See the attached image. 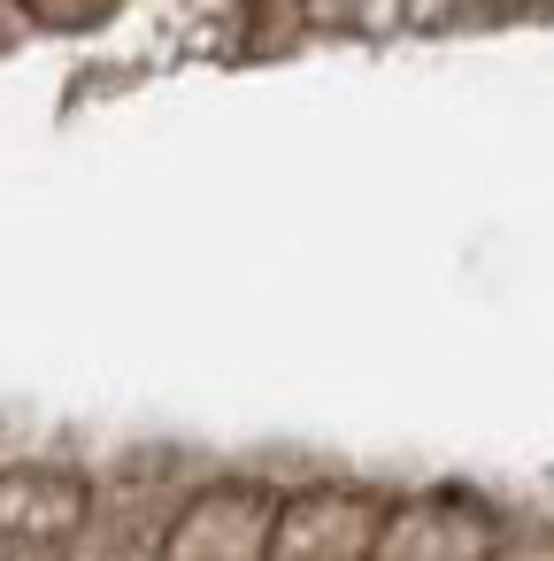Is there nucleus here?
Listing matches in <instances>:
<instances>
[{"label": "nucleus", "instance_id": "20e7f679", "mask_svg": "<svg viewBox=\"0 0 554 561\" xmlns=\"http://www.w3.org/2000/svg\"><path fill=\"white\" fill-rule=\"evenodd\" d=\"M93 484H101L93 469L47 461V454H32V461H0V538H24V546L63 553V546L78 538L86 507H93Z\"/></svg>", "mask_w": 554, "mask_h": 561}, {"label": "nucleus", "instance_id": "f257e3e1", "mask_svg": "<svg viewBox=\"0 0 554 561\" xmlns=\"http://www.w3.org/2000/svg\"><path fill=\"white\" fill-rule=\"evenodd\" d=\"M278 500H285V484H270V477H193L170 515L162 561H270Z\"/></svg>", "mask_w": 554, "mask_h": 561}, {"label": "nucleus", "instance_id": "f03ea898", "mask_svg": "<svg viewBox=\"0 0 554 561\" xmlns=\"http://www.w3.org/2000/svg\"><path fill=\"white\" fill-rule=\"evenodd\" d=\"M178 500H185V477H170V469H116V477H101L78 538L63 546V561H162Z\"/></svg>", "mask_w": 554, "mask_h": 561}, {"label": "nucleus", "instance_id": "7ed1b4c3", "mask_svg": "<svg viewBox=\"0 0 554 561\" xmlns=\"http://www.w3.org/2000/svg\"><path fill=\"white\" fill-rule=\"evenodd\" d=\"M508 538V523L485 500L462 492H416L385 507V530L370 546V561H493V546Z\"/></svg>", "mask_w": 554, "mask_h": 561}, {"label": "nucleus", "instance_id": "39448f33", "mask_svg": "<svg viewBox=\"0 0 554 561\" xmlns=\"http://www.w3.org/2000/svg\"><path fill=\"white\" fill-rule=\"evenodd\" d=\"M0 561H63V553H47V546H24V538H0Z\"/></svg>", "mask_w": 554, "mask_h": 561}]
</instances>
